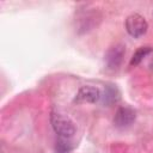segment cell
Wrapping results in <instances>:
<instances>
[{
	"label": "cell",
	"instance_id": "1",
	"mask_svg": "<svg viewBox=\"0 0 153 153\" xmlns=\"http://www.w3.org/2000/svg\"><path fill=\"white\" fill-rule=\"evenodd\" d=\"M50 123H51L54 131L60 137L71 139L72 136H74V134L76 131L75 124L71 120V117H68L67 115H65L57 110H53L50 112Z\"/></svg>",
	"mask_w": 153,
	"mask_h": 153
},
{
	"label": "cell",
	"instance_id": "2",
	"mask_svg": "<svg viewBox=\"0 0 153 153\" xmlns=\"http://www.w3.org/2000/svg\"><path fill=\"white\" fill-rule=\"evenodd\" d=\"M124 26H126L127 32L134 38H139V37L143 36L148 30V23H147L146 18L139 13L129 14L126 18Z\"/></svg>",
	"mask_w": 153,
	"mask_h": 153
},
{
	"label": "cell",
	"instance_id": "3",
	"mask_svg": "<svg viewBox=\"0 0 153 153\" xmlns=\"http://www.w3.org/2000/svg\"><path fill=\"white\" fill-rule=\"evenodd\" d=\"M124 55H126V47L123 44L118 43L110 47L104 55L105 67L110 71H117L123 62Z\"/></svg>",
	"mask_w": 153,
	"mask_h": 153
},
{
	"label": "cell",
	"instance_id": "4",
	"mask_svg": "<svg viewBox=\"0 0 153 153\" xmlns=\"http://www.w3.org/2000/svg\"><path fill=\"white\" fill-rule=\"evenodd\" d=\"M100 98H102V92H100V90L98 87L85 85V86H81L78 90V92H76L73 102L74 103H78V104H81V103L94 104Z\"/></svg>",
	"mask_w": 153,
	"mask_h": 153
},
{
	"label": "cell",
	"instance_id": "5",
	"mask_svg": "<svg viewBox=\"0 0 153 153\" xmlns=\"http://www.w3.org/2000/svg\"><path fill=\"white\" fill-rule=\"evenodd\" d=\"M135 118H136V114L134 109L129 106H120L115 112L114 124L120 129H124L130 127L134 123Z\"/></svg>",
	"mask_w": 153,
	"mask_h": 153
},
{
	"label": "cell",
	"instance_id": "6",
	"mask_svg": "<svg viewBox=\"0 0 153 153\" xmlns=\"http://www.w3.org/2000/svg\"><path fill=\"white\" fill-rule=\"evenodd\" d=\"M78 20V31L86 32L88 30H92L94 26H97V20H100V17H97V12L87 11L82 12V14L76 19Z\"/></svg>",
	"mask_w": 153,
	"mask_h": 153
},
{
	"label": "cell",
	"instance_id": "7",
	"mask_svg": "<svg viewBox=\"0 0 153 153\" xmlns=\"http://www.w3.org/2000/svg\"><path fill=\"white\" fill-rule=\"evenodd\" d=\"M153 51L152 47H140L130 59V66H137L145 57H147Z\"/></svg>",
	"mask_w": 153,
	"mask_h": 153
},
{
	"label": "cell",
	"instance_id": "8",
	"mask_svg": "<svg viewBox=\"0 0 153 153\" xmlns=\"http://www.w3.org/2000/svg\"><path fill=\"white\" fill-rule=\"evenodd\" d=\"M102 97H103V102L105 104H112L114 102H116L118 99V91L115 86L108 85V86H105V91Z\"/></svg>",
	"mask_w": 153,
	"mask_h": 153
},
{
	"label": "cell",
	"instance_id": "9",
	"mask_svg": "<svg viewBox=\"0 0 153 153\" xmlns=\"http://www.w3.org/2000/svg\"><path fill=\"white\" fill-rule=\"evenodd\" d=\"M73 149V145L69 141V139L60 137L56 142V153H68Z\"/></svg>",
	"mask_w": 153,
	"mask_h": 153
}]
</instances>
